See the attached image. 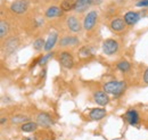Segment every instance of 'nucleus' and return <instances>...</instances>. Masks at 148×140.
<instances>
[{
    "instance_id": "obj_26",
    "label": "nucleus",
    "mask_w": 148,
    "mask_h": 140,
    "mask_svg": "<svg viewBox=\"0 0 148 140\" xmlns=\"http://www.w3.org/2000/svg\"><path fill=\"white\" fill-rule=\"evenodd\" d=\"M137 7H148V0H140L137 2Z\"/></svg>"
},
{
    "instance_id": "obj_10",
    "label": "nucleus",
    "mask_w": 148,
    "mask_h": 140,
    "mask_svg": "<svg viewBox=\"0 0 148 140\" xmlns=\"http://www.w3.org/2000/svg\"><path fill=\"white\" fill-rule=\"evenodd\" d=\"M93 3V0H76L74 10L76 13H84L91 5Z\"/></svg>"
},
{
    "instance_id": "obj_5",
    "label": "nucleus",
    "mask_w": 148,
    "mask_h": 140,
    "mask_svg": "<svg viewBox=\"0 0 148 140\" xmlns=\"http://www.w3.org/2000/svg\"><path fill=\"white\" fill-rule=\"evenodd\" d=\"M59 64L65 69H72L74 66V59L72 54L69 51H62L59 56Z\"/></svg>"
},
{
    "instance_id": "obj_28",
    "label": "nucleus",
    "mask_w": 148,
    "mask_h": 140,
    "mask_svg": "<svg viewBox=\"0 0 148 140\" xmlns=\"http://www.w3.org/2000/svg\"><path fill=\"white\" fill-rule=\"evenodd\" d=\"M103 2V0H93V3L95 5H99V3H101Z\"/></svg>"
},
{
    "instance_id": "obj_1",
    "label": "nucleus",
    "mask_w": 148,
    "mask_h": 140,
    "mask_svg": "<svg viewBox=\"0 0 148 140\" xmlns=\"http://www.w3.org/2000/svg\"><path fill=\"white\" fill-rule=\"evenodd\" d=\"M127 89V83L124 81H110L104 84V91L114 95V96H120L122 95Z\"/></svg>"
},
{
    "instance_id": "obj_30",
    "label": "nucleus",
    "mask_w": 148,
    "mask_h": 140,
    "mask_svg": "<svg viewBox=\"0 0 148 140\" xmlns=\"http://www.w3.org/2000/svg\"><path fill=\"white\" fill-rule=\"evenodd\" d=\"M24 140H37L36 138H33V137H29V138H25Z\"/></svg>"
},
{
    "instance_id": "obj_31",
    "label": "nucleus",
    "mask_w": 148,
    "mask_h": 140,
    "mask_svg": "<svg viewBox=\"0 0 148 140\" xmlns=\"http://www.w3.org/2000/svg\"><path fill=\"white\" fill-rule=\"evenodd\" d=\"M119 1H125V0H119Z\"/></svg>"
},
{
    "instance_id": "obj_3",
    "label": "nucleus",
    "mask_w": 148,
    "mask_h": 140,
    "mask_svg": "<svg viewBox=\"0 0 148 140\" xmlns=\"http://www.w3.org/2000/svg\"><path fill=\"white\" fill-rule=\"evenodd\" d=\"M97 18H98V13L95 12V10H91L88 13V15L84 17V22H83V29L86 31H91L96 23H97Z\"/></svg>"
},
{
    "instance_id": "obj_27",
    "label": "nucleus",
    "mask_w": 148,
    "mask_h": 140,
    "mask_svg": "<svg viewBox=\"0 0 148 140\" xmlns=\"http://www.w3.org/2000/svg\"><path fill=\"white\" fill-rule=\"evenodd\" d=\"M144 82L148 84V69L145 71V74H144Z\"/></svg>"
},
{
    "instance_id": "obj_7",
    "label": "nucleus",
    "mask_w": 148,
    "mask_h": 140,
    "mask_svg": "<svg viewBox=\"0 0 148 140\" xmlns=\"http://www.w3.org/2000/svg\"><path fill=\"white\" fill-rule=\"evenodd\" d=\"M66 25H67L69 30L71 32H73V33H79L82 30L80 21L75 17V16H69L67 19H66Z\"/></svg>"
},
{
    "instance_id": "obj_2",
    "label": "nucleus",
    "mask_w": 148,
    "mask_h": 140,
    "mask_svg": "<svg viewBox=\"0 0 148 140\" xmlns=\"http://www.w3.org/2000/svg\"><path fill=\"white\" fill-rule=\"evenodd\" d=\"M103 51L104 54L108 55V56H112L115 53H117L120 46H119V42L115 41L114 39H106L104 42H103Z\"/></svg>"
},
{
    "instance_id": "obj_6",
    "label": "nucleus",
    "mask_w": 148,
    "mask_h": 140,
    "mask_svg": "<svg viewBox=\"0 0 148 140\" xmlns=\"http://www.w3.org/2000/svg\"><path fill=\"white\" fill-rule=\"evenodd\" d=\"M19 46V40L17 38H10L8 39L5 43H3V50L7 55H12L14 54Z\"/></svg>"
},
{
    "instance_id": "obj_16",
    "label": "nucleus",
    "mask_w": 148,
    "mask_h": 140,
    "mask_svg": "<svg viewBox=\"0 0 148 140\" xmlns=\"http://www.w3.org/2000/svg\"><path fill=\"white\" fill-rule=\"evenodd\" d=\"M79 39L76 36H64L60 39L59 41V45L60 47H73L79 45Z\"/></svg>"
},
{
    "instance_id": "obj_8",
    "label": "nucleus",
    "mask_w": 148,
    "mask_h": 140,
    "mask_svg": "<svg viewBox=\"0 0 148 140\" xmlns=\"http://www.w3.org/2000/svg\"><path fill=\"white\" fill-rule=\"evenodd\" d=\"M37 123L42 128H49L50 125H53L54 121H53V119H51V116L49 114L39 113L37 115Z\"/></svg>"
},
{
    "instance_id": "obj_29",
    "label": "nucleus",
    "mask_w": 148,
    "mask_h": 140,
    "mask_svg": "<svg viewBox=\"0 0 148 140\" xmlns=\"http://www.w3.org/2000/svg\"><path fill=\"white\" fill-rule=\"evenodd\" d=\"M6 121H7V119H6V117H1V124H3Z\"/></svg>"
},
{
    "instance_id": "obj_24",
    "label": "nucleus",
    "mask_w": 148,
    "mask_h": 140,
    "mask_svg": "<svg viewBox=\"0 0 148 140\" xmlns=\"http://www.w3.org/2000/svg\"><path fill=\"white\" fill-rule=\"evenodd\" d=\"M117 69L125 73V72L130 71V63L128 60H121L117 63Z\"/></svg>"
},
{
    "instance_id": "obj_17",
    "label": "nucleus",
    "mask_w": 148,
    "mask_h": 140,
    "mask_svg": "<svg viewBox=\"0 0 148 140\" xmlns=\"http://www.w3.org/2000/svg\"><path fill=\"white\" fill-rule=\"evenodd\" d=\"M140 19V14L137 12H128L124 15V21L128 25H134L136 23H138Z\"/></svg>"
},
{
    "instance_id": "obj_11",
    "label": "nucleus",
    "mask_w": 148,
    "mask_h": 140,
    "mask_svg": "<svg viewBox=\"0 0 148 140\" xmlns=\"http://www.w3.org/2000/svg\"><path fill=\"white\" fill-rule=\"evenodd\" d=\"M125 121L129 123L130 125H137L139 122V114L134 109H130L125 113Z\"/></svg>"
},
{
    "instance_id": "obj_25",
    "label": "nucleus",
    "mask_w": 148,
    "mask_h": 140,
    "mask_svg": "<svg viewBox=\"0 0 148 140\" xmlns=\"http://www.w3.org/2000/svg\"><path fill=\"white\" fill-rule=\"evenodd\" d=\"M91 55H92V53H91V50H90L89 47H82V48L80 49V56H81L82 58H88V57H90Z\"/></svg>"
},
{
    "instance_id": "obj_19",
    "label": "nucleus",
    "mask_w": 148,
    "mask_h": 140,
    "mask_svg": "<svg viewBox=\"0 0 148 140\" xmlns=\"http://www.w3.org/2000/svg\"><path fill=\"white\" fill-rule=\"evenodd\" d=\"M75 1H76V0H63V1H62V3H60V8H62L64 12L74 10Z\"/></svg>"
},
{
    "instance_id": "obj_14",
    "label": "nucleus",
    "mask_w": 148,
    "mask_h": 140,
    "mask_svg": "<svg viewBox=\"0 0 148 140\" xmlns=\"http://www.w3.org/2000/svg\"><path fill=\"white\" fill-rule=\"evenodd\" d=\"M63 9L58 6H50L47 10H46V17L47 18H55L59 17L63 15Z\"/></svg>"
},
{
    "instance_id": "obj_20",
    "label": "nucleus",
    "mask_w": 148,
    "mask_h": 140,
    "mask_svg": "<svg viewBox=\"0 0 148 140\" xmlns=\"http://www.w3.org/2000/svg\"><path fill=\"white\" fill-rule=\"evenodd\" d=\"M8 32H9V24H8V22L1 21L0 22V38L1 39L6 38V35L8 34Z\"/></svg>"
},
{
    "instance_id": "obj_21",
    "label": "nucleus",
    "mask_w": 148,
    "mask_h": 140,
    "mask_svg": "<svg viewBox=\"0 0 148 140\" xmlns=\"http://www.w3.org/2000/svg\"><path fill=\"white\" fill-rule=\"evenodd\" d=\"M29 121V117L27 116H25V115H15V116H13V119H12V123L13 124H18V123H25Z\"/></svg>"
},
{
    "instance_id": "obj_18",
    "label": "nucleus",
    "mask_w": 148,
    "mask_h": 140,
    "mask_svg": "<svg viewBox=\"0 0 148 140\" xmlns=\"http://www.w3.org/2000/svg\"><path fill=\"white\" fill-rule=\"evenodd\" d=\"M38 124L37 122H30V121H27V122L23 123L22 125H21V130L23 131V132H27V133H30V132H33V131H36L38 129Z\"/></svg>"
},
{
    "instance_id": "obj_12",
    "label": "nucleus",
    "mask_w": 148,
    "mask_h": 140,
    "mask_svg": "<svg viewBox=\"0 0 148 140\" xmlns=\"http://www.w3.org/2000/svg\"><path fill=\"white\" fill-rule=\"evenodd\" d=\"M125 24L123 18H114L111 22V29L115 32H122L125 29Z\"/></svg>"
},
{
    "instance_id": "obj_22",
    "label": "nucleus",
    "mask_w": 148,
    "mask_h": 140,
    "mask_svg": "<svg viewBox=\"0 0 148 140\" xmlns=\"http://www.w3.org/2000/svg\"><path fill=\"white\" fill-rule=\"evenodd\" d=\"M54 57V53H49L48 51V54H46V55H43L41 58H40V60H39V65H41V66H43V65H46L51 58Z\"/></svg>"
},
{
    "instance_id": "obj_13",
    "label": "nucleus",
    "mask_w": 148,
    "mask_h": 140,
    "mask_svg": "<svg viewBox=\"0 0 148 140\" xmlns=\"http://www.w3.org/2000/svg\"><path fill=\"white\" fill-rule=\"evenodd\" d=\"M106 114H107V112L104 108H92L89 114V117L93 121H99V120L104 119L106 116Z\"/></svg>"
},
{
    "instance_id": "obj_15",
    "label": "nucleus",
    "mask_w": 148,
    "mask_h": 140,
    "mask_svg": "<svg viewBox=\"0 0 148 140\" xmlns=\"http://www.w3.org/2000/svg\"><path fill=\"white\" fill-rule=\"evenodd\" d=\"M57 39H58V33L57 32H53V33L48 35V38L46 40V45H45V50L46 51H50L55 47Z\"/></svg>"
},
{
    "instance_id": "obj_9",
    "label": "nucleus",
    "mask_w": 148,
    "mask_h": 140,
    "mask_svg": "<svg viewBox=\"0 0 148 140\" xmlns=\"http://www.w3.org/2000/svg\"><path fill=\"white\" fill-rule=\"evenodd\" d=\"M93 100L99 106H106L110 103V97H108V93L105 92L104 90L97 91L93 93Z\"/></svg>"
},
{
    "instance_id": "obj_4",
    "label": "nucleus",
    "mask_w": 148,
    "mask_h": 140,
    "mask_svg": "<svg viewBox=\"0 0 148 140\" xmlns=\"http://www.w3.org/2000/svg\"><path fill=\"white\" fill-rule=\"evenodd\" d=\"M29 8V3H27V0H15L12 5H10V10L15 14H18L22 15L24 13H26Z\"/></svg>"
},
{
    "instance_id": "obj_23",
    "label": "nucleus",
    "mask_w": 148,
    "mask_h": 140,
    "mask_svg": "<svg viewBox=\"0 0 148 140\" xmlns=\"http://www.w3.org/2000/svg\"><path fill=\"white\" fill-rule=\"evenodd\" d=\"M45 45H46V42L43 41V39H37L33 42V48L36 51H41L42 49H45Z\"/></svg>"
}]
</instances>
